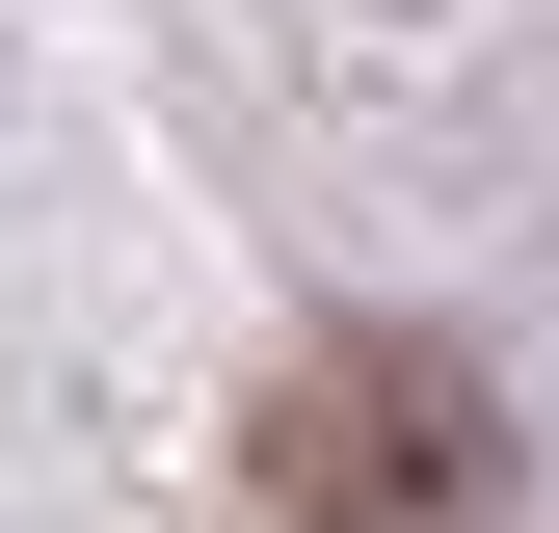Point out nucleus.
Listing matches in <instances>:
<instances>
[{"label": "nucleus", "instance_id": "nucleus-1", "mask_svg": "<svg viewBox=\"0 0 559 533\" xmlns=\"http://www.w3.org/2000/svg\"><path fill=\"white\" fill-rule=\"evenodd\" d=\"M240 507L266 533H507V400L400 320H346L240 400Z\"/></svg>", "mask_w": 559, "mask_h": 533}]
</instances>
